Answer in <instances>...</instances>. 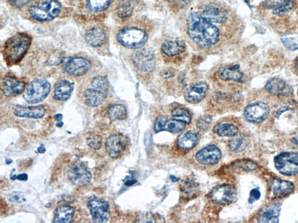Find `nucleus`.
Here are the masks:
<instances>
[{"mask_svg":"<svg viewBox=\"0 0 298 223\" xmlns=\"http://www.w3.org/2000/svg\"><path fill=\"white\" fill-rule=\"evenodd\" d=\"M271 187L272 195L275 198H280L289 195L295 189L292 182L282 180H275L272 182Z\"/></svg>","mask_w":298,"mask_h":223,"instance_id":"nucleus-21","label":"nucleus"},{"mask_svg":"<svg viewBox=\"0 0 298 223\" xmlns=\"http://www.w3.org/2000/svg\"><path fill=\"white\" fill-rule=\"evenodd\" d=\"M132 60L136 68L141 72H150L155 68V55L150 49H143L136 51L133 54Z\"/></svg>","mask_w":298,"mask_h":223,"instance_id":"nucleus-11","label":"nucleus"},{"mask_svg":"<svg viewBox=\"0 0 298 223\" xmlns=\"http://www.w3.org/2000/svg\"><path fill=\"white\" fill-rule=\"evenodd\" d=\"M88 207L94 222H106L110 216V205L106 201L93 197L88 203Z\"/></svg>","mask_w":298,"mask_h":223,"instance_id":"nucleus-7","label":"nucleus"},{"mask_svg":"<svg viewBox=\"0 0 298 223\" xmlns=\"http://www.w3.org/2000/svg\"><path fill=\"white\" fill-rule=\"evenodd\" d=\"M75 215V209L73 207L69 205H63L57 208L53 222H71Z\"/></svg>","mask_w":298,"mask_h":223,"instance_id":"nucleus-30","label":"nucleus"},{"mask_svg":"<svg viewBox=\"0 0 298 223\" xmlns=\"http://www.w3.org/2000/svg\"><path fill=\"white\" fill-rule=\"evenodd\" d=\"M87 142L91 148L96 150L100 149L102 146V141H101V138L97 136L89 137L87 139Z\"/></svg>","mask_w":298,"mask_h":223,"instance_id":"nucleus-40","label":"nucleus"},{"mask_svg":"<svg viewBox=\"0 0 298 223\" xmlns=\"http://www.w3.org/2000/svg\"><path fill=\"white\" fill-rule=\"evenodd\" d=\"M203 16L213 23L223 24L227 20V14L223 10L216 7H209L201 12Z\"/></svg>","mask_w":298,"mask_h":223,"instance_id":"nucleus-28","label":"nucleus"},{"mask_svg":"<svg viewBox=\"0 0 298 223\" xmlns=\"http://www.w3.org/2000/svg\"><path fill=\"white\" fill-rule=\"evenodd\" d=\"M210 199L214 203L229 204L237 199V192L233 186L228 184L216 186L210 193Z\"/></svg>","mask_w":298,"mask_h":223,"instance_id":"nucleus-8","label":"nucleus"},{"mask_svg":"<svg viewBox=\"0 0 298 223\" xmlns=\"http://www.w3.org/2000/svg\"><path fill=\"white\" fill-rule=\"evenodd\" d=\"M84 95L86 103L91 107H99L107 96V94L93 87L86 90Z\"/></svg>","mask_w":298,"mask_h":223,"instance_id":"nucleus-25","label":"nucleus"},{"mask_svg":"<svg viewBox=\"0 0 298 223\" xmlns=\"http://www.w3.org/2000/svg\"><path fill=\"white\" fill-rule=\"evenodd\" d=\"M291 141L293 144L298 145V136L292 138Z\"/></svg>","mask_w":298,"mask_h":223,"instance_id":"nucleus-52","label":"nucleus"},{"mask_svg":"<svg viewBox=\"0 0 298 223\" xmlns=\"http://www.w3.org/2000/svg\"><path fill=\"white\" fill-rule=\"evenodd\" d=\"M68 177L72 184L78 186L88 185L92 180V174L82 162L72 164L68 171Z\"/></svg>","mask_w":298,"mask_h":223,"instance_id":"nucleus-9","label":"nucleus"},{"mask_svg":"<svg viewBox=\"0 0 298 223\" xmlns=\"http://www.w3.org/2000/svg\"><path fill=\"white\" fill-rule=\"evenodd\" d=\"M162 76L165 79H169L174 76V72L172 70L165 71L163 72Z\"/></svg>","mask_w":298,"mask_h":223,"instance_id":"nucleus-48","label":"nucleus"},{"mask_svg":"<svg viewBox=\"0 0 298 223\" xmlns=\"http://www.w3.org/2000/svg\"><path fill=\"white\" fill-rule=\"evenodd\" d=\"M129 144L128 138L121 134H114L105 142V149L111 158H118L125 151Z\"/></svg>","mask_w":298,"mask_h":223,"instance_id":"nucleus-10","label":"nucleus"},{"mask_svg":"<svg viewBox=\"0 0 298 223\" xmlns=\"http://www.w3.org/2000/svg\"><path fill=\"white\" fill-rule=\"evenodd\" d=\"M296 69H297V70H298V60H297V61H296Z\"/></svg>","mask_w":298,"mask_h":223,"instance_id":"nucleus-55","label":"nucleus"},{"mask_svg":"<svg viewBox=\"0 0 298 223\" xmlns=\"http://www.w3.org/2000/svg\"><path fill=\"white\" fill-rule=\"evenodd\" d=\"M268 93L282 97H290L293 94L292 87L283 80L279 78L272 79L267 83L265 86Z\"/></svg>","mask_w":298,"mask_h":223,"instance_id":"nucleus-17","label":"nucleus"},{"mask_svg":"<svg viewBox=\"0 0 298 223\" xmlns=\"http://www.w3.org/2000/svg\"><path fill=\"white\" fill-rule=\"evenodd\" d=\"M289 109H290L289 108H288V107H282L280 109H279L278 110H277V111H275V112L274 111V115L275 117H278V116H280L283 112H284L287 111H289Z\"/></svg>","mask_w":298,"mask_h":223,"instance_id":"nucleus-47","label":"nucleus"},{"mask_svg":"<svg viewBox=\"0 0 298 223\" xmlns=\"http://www.w3.org/2000/svg\"><path fill=\"white\" fill-rule=\"evenodd\" d=\"M136 182L137 181L135 180H128L125 182V184L126 186H132V185L135 184Z\"/></svg>","mask_w":298,"mask_h":223,"instance_id":"nucleus-50","label":"nucleus"},{"mask_svg":"<svg viewBox=\"0 0 298 223\" xmlns=\"http://www.w3.org/2000/svg\"><path fill=\"white\" fill-rule=\"evenodd\" d=\"M228 142V147L233 152L238 153L244 151L248 145V139L242 134L236 135Z\"/></svg>","mask_w":298,"mask_h":223,"instance_id":"nucleus-31","label":"nucleus"},{"mask_svg":"<svg viewBox=\"0 0 298 223\" xmlns=\"http://www.w3.org/2000/svg\"><path fill=\"white\" fill-rule=\"evenodd\" d=\"M107 115L112 121L124 120L127 116L126 109L121 104L112 105L108 109Z\"/></svg>","mask_w":298,"mask_h":223,"instance_id":"nucleus-33","label":"nucleus"},{"mask_svg":"<svg viewBox=\"0 0 298 223\" xmlns=\"http://www.w3.org/2000/svg\"><path fill=\"white\" fill-rule=\"evenodd\" d=\"M214 131L221 137H234L238 133L237 127L230 123H223L214 127Z\"/></svg>","mask_w":298,"mask_h":223,"instance_id":"nucleus-32","label":"nucleus"},{"mask_svg":"<svg viewBox=\"0 0 298 223\" xmlns=\"http://www.w3.org/2000/svg\"><path fill=\"white\" fill-rule=\"evenodd\" d=\"M10 202L15 203H21L26 201V198L23 193L21 192H13L8 196Z\"/></svg>","mask_w":298,"mask_h":223,"instance_id":"nucleus-41","label":"nucleus"},{"mask_svg":"<svg viewBox=\"0 0 298 223\" xmlns=\"http://www.w3.org/2000/svg\"><path fill=\"white\" fill-rule=\"evenodd\" d=\"M208 86L204 83H198L189 87L185 93V99L189 103L197 104L204 99Z\"/></svg>","mask_w":298,"mask_h":223,"instance_id":"nucleus-18","label":"nucleus"},{"mask_svg":"<svg viewBox=\"0 0 298 223\" xmlns=\"http://www.w3.org/2000/svg\"><path fill=\"white\" fill-rule=\"evenodd\" d=\"M187 23L189 36L200 48L208 49L219 42V29L201 12L191 13Z\"/></svg>","mask_w":298,"mask_h":223,"instance_id":"nucleus-1","label":"nucleus"},{"mask_svg":"<svg viewBox=\"0 0 298 223\" xmlns=\"http://www.w3.org/2000/svg\"><path fill=\"white\" fill-rule=\"evenodd\" d=\"M61 5L58 0H48L33 6L29 10L31 16L40 22L52 21L59 16Z\"/></svg>","mask_w":298,"mask_h":223,"instance_id":"nucleus-3","label":"nucleus"},{"mask_svg":"<svg viewBox=\"0 0 298 223\" xmlns=\"http://www.w3.org/2000/svg\"><path fill=\"white\" fill-rule=\"evenodd\" d=\"M162 50L167 56H176L184 52L185 43L180 40H170L163 44Z\"/></svg>","mask_w":298,"mask_h":223,"instance_id":"nucleus-27","label":"nucleus"},{"mask_svg":"<svg viewBox=\"0 0 298 223\" xmlns=\"http://www.w3.org/2000/svg\"><path fill=\"white\" fill-rule=\"evenodd\" d=\"M199 140V134L194 131H188L178 138L177 145L184 150H190L195 147Z\"/></svg>","mask_w":298,"mask_h":223,"instance_id":"nucleus-26","label":"nucleus"},{"mask_svg":"<svg viewBox=\"0 0 298 223\" xmlns=\"http://www.w3.org/2000/svg\"><path fill=\"white\" fill-rule=\"evenodd\" d=\"M239 66L236 65L232 68H224L218 72L219 78L223 80H232L237 82H243V75L239 71Z\"/></svg>","mask_w":298,"mask_h":223,"instance_id":"nucleus-29","label":"nucleus"},{"mask_svg":"<svg viewBox=\"0 0 298 223\" xmlns=\"http://www.w3.org/2000/svg\"><path fill=\"white\" fill-rule=\"evenodd\" d=\"M111 0H87V6L90 12H103L110 6Z\"/></svg>","mask_w":298,"mask_h":223,"instance_id":"nucleus-34","label":"nucleus"},{"mask_svg":"<svg viewBox=\"0 0 298 223\" xmlns=\"http://www.w3.org/2000/svg\"><path fill=\"white\" fill-rule=\"evenodd\" d=\"M12 180H19L20 181H27L28 179V175L26 173L20 174L19 175H14L13 176L11 177Z\"/></svg>","mask_w":298,"mask_h":223,"instance_id":"nucleus-46","label":"nucleus"},{"mask_svg":"<svg viewBox=\"0 0 298 223\" xmlns=\"http://www.w3.org/2000/svg\"><path fill=\"white\" fill-rule=\"evenodd\" d=\"M74 85L68 80H62L57 84L54 91L53 97L56 100L65 101L70 98Z\"/></svg>","mask_w":298,"mask_h":223,"instance_id":"nucleus-22","label":"nucleus"},{"mask_svg":"<svg viewBox=\"0 0 298 223\" xmlns=\"http://www.w3.org/2000/svg\"><path fill=\"white\" fill-rule=\"evenodd\" d=\"M281 42L285 48L289 51H296L298 50V38L290 37L282 38Z\"/></svg>","mask_w":298,"mask_h":223,"instance_id":"nucleus-39","label":"nucleus"},{"mask_svg":"<svg viewBox=\"0 0 298 223\" xmlns=\"http://www.w3.org/2000/svg\"><path fill=\"white\" fill-rule=\"evenodd\" d=\"M12 162H13V160L12 159H7L6 160V162H7V164H10Z\"/></svg>","mask_w":298,"mask_h":223,"instance_id":"nucleus-54","label":"nucleus"},{"mask_svg":"<svg viewBox=\"0 0 298 223\" xmlns=\"http://www.w3.org/2000/svg\"><path fill=\"white\" fill-rule=\"evenodd\" d=\"M90 62L85 58L75 57L69 58L64 65V70L72 76H82L89 72Z\"/></svg>","mask_w":298,"mask_h":223,"instance_id":"nucleus-13","label":"nucleus"},{"mask_svg":"<svg viewBox=\"0 0 298 223\" xmlns=\"http://www.w3.org/2000/svg\"><path fill=\"white\" fill-rule=\"evenodd\" d=\"M31 44L30 36L26 34H18L6 42L4 47V56L10 65L18 63L26 54Z\"/></svg>","mask_w":298,"mask_h":223,"instance_id":"nucleus-2","label":"nucleus"},{"mask_svg":"<svg viewBox=\"0 0 298 223\" xmlns=\"http://www.w3.org/2000/svg\"><path fill=\"white\" fill-rule=\"evenodd\" d=\"M270 113V109L268 105L264 102H256L245 108L244 116L249 122L260 123L268 118Z\"/></svg>","mask_w":298,"mask_h":223,"instance_id":"nucleus-12","label":"nucleus"},{"mask_svg":"<svg viewBox=\"0 0 298 223\" xmlns=\"http://www.w3.org/2000/svg\"><path fill=\"white\" fill-rule=\"evenodd\" d=\"M266 7L272 11V13L277 16H283L293 9L292 0H270L266 4Z\"/></svg>","mask_w":298,"mask_h":223,"instance_id":"nucleus-23","label":"nucleus"},{"mask_svg":"<svg viewBox=\"0 0 298 223\" xmlns=\"http://www.w3.org/2000/svg\"><path fill=\"white\" fill-rule=\"evenodd\" d=\"M31 1V0H10L11 5L17 8H21V7L26 6Z\"/></svg>","mask_w":298,"mask_h":223,"instance_id":"nucleus-45","label":"nucleus"},{"mask_svg":"<svg viewBox=\"0 0 298 223\" xmlns=\"http://www.w3.org/2000/svg\"><path fill=\"white\" fill-rule=\"evenodd\" d=\"M281 209V203H274L268 204L261 210L257 216V221L261 223L278 222Z\"/></svg>","mask_w":298,"mask_h":223,"instance_id":"nucleus-19","label":"nucleus"},{"mask_svg":"<svg viewBox=\"0 0 298 223\" xmlns=\"http://www.w3.org/2000/svg\"><path fill=\"white\" fill-rule=\"evenodd\" d=\"M92 87L101 91L105 94L108 93V83L107 80L102 76H97L92 81Z\"/></svg>","mask_w":298,"mask_h":223,"instance_id":"nucleus-37","label":"nucleus"},{"mask_svg":"<svg viewBox=\"0 0 298 223\" xmlns=\"http://www.w3.org/2000/svg\"><path fill=\"white\" fill-rule=\"evenodd\" d=\"M274 165L279 173L285 175L298 173V154L292 152H283L276 156Z\"/></svg>","mask_w":298,"mask_h":223,"instance_id":"nucleus-6","label":"nucleus"},{"mask_svg":"<svg viewBox=\"0 0 298 223\" xmlns=\"http://www.w3.org/2000/svg\"><path fill=\"white\" fill-rule=\"evenodd\" d=\"M261 196V193L259 189L255 188L253 189L250 192V197L249 199V202L250 203H252L254 201L259 199Z\"/></svg>","mask_w":298,"mask_h":223,"instance_id":"nucleus-44","label":"nucleus"},{"mask_svg":"<svg viewBox=\"0 0 298 223\" xmlns=\"http://www.w3.org/2000/svg\"><path fill=\"white\" fill-rule=\"evenodd\" d=\"M25 83L13 76H6L2 83V90L7 97H13L24 92Z\"/></svg>","mask_w":298,"mask_h":223,"instance_id":"nucleus-15","label":"nucleus"},{"mask_svg":"<svg viewBox=\"0 0 298 223\" xmlns=\"http://www.w3.org/2000/svg\"><path fill=\"white\" fill-rule=\"evenodd\" d=\"M166 1L174 8L181 9L188 5L192 0H166Z\"/></svg>","mask_w":298,"mask_h":223,"instance_id":"nucleus-43","label":"nucleus"},{"mask_svg":"<svg viewBox=\"0 0 298 223\" xmlns=\"http://www.w3.org/2000/svg\"><path fill=\"white\" fill-rule=\"evenodd\" d=\"M185 124L176 119H170L167 117L161 116L156 119L154 130L157 133L167 131L173 133H179L184 130Z\"/></svg>","mask_w":298,"mask_h":223,"instance_id":"nucleus-16","label":"nucleus"},{"mask_svg":"<svg viewBox=\"0 0 298 223\" xmlns=\"http://www.w3.org/2000/svg\"><path fill=\"white\" fill-rule=\"evenodd\" d=\"M137 221L139 222H165V220L161 215L151 213V212H146V213L141 214L138 217Z\"/></svg>","mask_w":298,"mask_h":223,"instance_id":"nucleus-36","label":"nucleus"},{"mask_svg":"<svg viewBox=\"0 0 298 223\" xmlns=\"http://www.w3.org/2000/svg\"><path fill=\"white\" fill-rule=\"evenodd\" d=\"M106 36L102 29L94 28L86 33L85 40L89 45L94 47L102 46L105 42Z\"/></svg>","mask_w":298,"mask_h":223,"instance_id":"nucleus-24","label":"nucleus"},{"mask_svg":"<svg viewBox=\"0 0 298 223\" xmlns=\"http://www.w3.org/2000/svg\"><path fill=\"white\" fill-rule=\"evenodd\" d=\"M212 119L209 116H203L198 120L197 126L199 129L206 130L210 127Z\"/></svg>","mask_w":298,"mask_h":223,"instance_id":"nucleus-42","label":"nucleus"},{"mask_svg":"<svg viewBox=\"0 0 298 223\" xmlns=\"http://www.w3.org/2000/svg\"><path fill=\"white\" fill-rule=\"evenodd\" d=\"M173 118L185 124L190 123L192 116L186 109L180 108L174 109L172 112Z\"/></svg>","mask_w":298,"mask_h":223,"instance_id":"nucleus-35","label":"nucleus"},{"mask_svg":"<svg viewBox=\"0 0 298 223\" xmlns=\"http://www.w3.org/2000/svg\"><path fill=\"white\" fill-rule=\"evenodd\" d=\"M118 42L126 48L138 49L147 42V35L141 29L126 28L120 31L117 35Z\"/></svg>","mask_w":298,"mask_h":223,"instance_id":"nucleus-4","label":"nucleus"},{"mask_svg":"<svg viewBox=\"0 0 298 223\" xmlns=\"http://www.w3.org/2000/svg\"><path fill=\"white\" fill-rule=\"evenodd\" d=\"M38 151L40 153H44L46 152V149L44 146H41V147L38 148Z\"/></svg>","mask_w":298,"mask_h":223,"instance_id":"nucleus-51","label":"nucleus"},{"mask_svg":"<svg viewBox=\"0 0 298 223\" xmlns=\"http://www.w3.org/2000/svg\"><path fill=\"white\" fill-rule=\"evenodd\" d=\"M195 157L196 160L201 164L213 165L220 161L222 153L216 145H210L200 150Z\"/></svg>","mask_w":298,"mask_h":223,"instance_id":"nucleus-14","label":"nucleus"},{"mask_svg":"<svg viewBox=\"0 0 298 223\" xmlns=\"http://www.w3.org/2000/svg\"><path fill=\"white\" fill-rule=\"evenodd\" d=\"M63 122H58V123L57 124V127H62L63 126Z\"/></svg>","mask_w":298,"mask_h":223,"instance_id":"nucleus-53","label":"nucleus"},{"mask_svg":"<svg viewBox=\"0 0 298 223\" xmlns=\"http://www.w3.org/2000/svg\"><path fill=\"white\" fill-rule=\"evenodd\" d=\"M51 85L45 79H36L32 81L25 90L24 98L30 104H37L48 96Z\"/></svg>","mask_w":298,"mask_h":223,"instance_id":"nucleus-5","label":"nucleus"},{"mask_svg":"<svg viewBox=\"0 0 298 223\" xmlns=\"http://www.w3.org/2000/svg\"><path fill=\"white\" fill-rule=\"evenodd\" d=\"M55 119L57 120L58 122H62V120L63 119V115L61 114H57L54 117Z\"/></svg>","mask_w":298,"mask_h":223,"instance_id":"nucleus-49","label":"nucleus"},{"mask_svg":"<svg viewBox=\"0 0 298 223\" xmlns=\"http://www.w3.org/2000/svg\"><path fill=\"white\" fill-rule=\"evenodd\" d=\"M46 109L43 105L18 106L14 109V114L20 118L41 119L46 114Z\"/></svg>","mask_w":298,"mask_h":223,"instance_id":"nucleus-20","label":"nucleus"},{"mask_svg":"<svg viewBox=\"0 0 298 223\" xmlns=\"http://www.w3.org/2000/svg\"><path fill=\"white\" fill-rule=\"evenodd\" d=\"M197 187V183L190 179L183 181L180 185L181 191L186 193L194 192Z\"/></svg>","mask_w":298,"mask_h":223,"instance_id":"nucleus-38","label":"nucleus"}]
</instances>
